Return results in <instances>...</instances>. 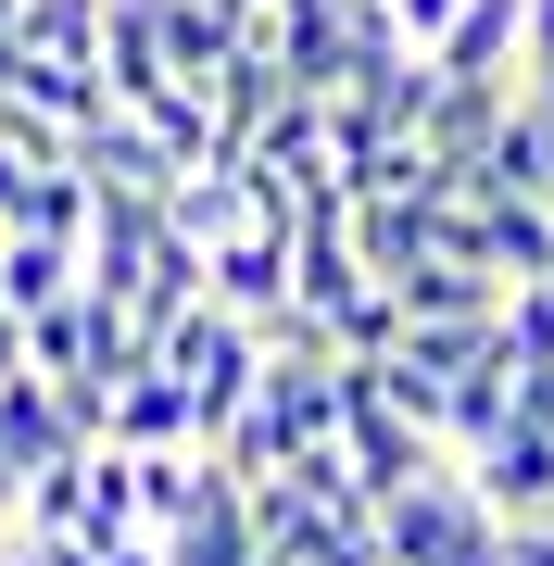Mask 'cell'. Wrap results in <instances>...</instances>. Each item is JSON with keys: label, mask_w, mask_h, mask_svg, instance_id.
Wrapping results in <instances>:
<instances>
[{"label": "cell", "mask_w": 554, "mask_h": 566, "mask_svg": "<svg viewBox=\"0 0 554 566\" xmlns=\"http://www.w3.org/2000/svg\"><path fill=\"white\" fill-rule=\"evenodd\" d=\"M504 554V516L467 491V465H429V479L378 491V566H492Z\"/></svg>", "instance_id": "cell-1"}, {"label": "cell", "mask_w": 554, "mask_h": 566, "mask_svg": "<svg viewBox=\"0 0 554 566\" xmlns=\"http://www.w3.org/2000/svg\"><path fill=\"white\" fill-rule=\"evenodd\" d=\"M467 465V491L492 516H554V428H530V416H504L479 453H453Z\"/></svg>", "instance_id": "cell-2"}, {"label": "cell", "mask_w": 554, "mask_h": 566, "mask_svg": "<svg viewBox=\"0 0 554 566\" xmlns=\"http://www.w3.org/2000/svg\"><path fill=\"white\" fill-rule=\"evenodd\" d=\"M202 303H227V315H278L290 303V227H227V240L202 252Z\"/></svg>", "instance_id": "cell-3"}, {"label": "cell", "mask_w": 554, "mask_h": 566, "mask_svg": "<svg viewBox=\"0 0 554 566\" xmlns=\"http://www.w3.org/2000/svg\"><path fill=\"white\" fill-rule=\"evenodd\" d=\"M516 102V76H441L429 63V114H416V151H441V164H479L492 151V126Z\"/></svg>", "instance_id": "cell-4"}, {"label": "cell", "mask_w": 554, "mask_h": 566, "mask_svg": "<svg viewBox=\"0 0 554 566\" xmlns=\"http://www.w3.org/2000/svg\"><path fill=\"white\" fill-rule=\"evenodd\" d=\"M102 441H126V453L189 441V378H177V365H126V378H114V416H102Z\"/></svg>", "instance_id": "cell-5"}, {"label": "cell", "mask_w": 554, "mask_h": 566, "mask_svg": "<svg viewBox=\"0 0 554 566\" xmlns=\"http://www.w3.org/2000/svg\"><path fill=\"white\" fill-rule=\"evenodd\" d=\"M516 25H530V0H453V25L429 39L441 76H516Z\"/></svg>", "instance_id": "cell-6"}, {"label": "cell", "mask_w": 554, "mask_h": 566, "mask_svg": "<svg viewBox=\"0 0 554 566\" xmlns=\"http://www.w3.org/2000/svg\"><path fill=\"white\" fill-rule=\"evenodd\" d=\"M467 177H492V189H530V202H554V114L516 88L504 102V126H492V151L467 164Z\"/></svg>", "instance_id": "cell-7"}, {"label": "cell", "mask_w": 554, "mask_h": 566, "mask_svg": "<svg viewBox=\"0 0 554 566\" xmlns=\"http://www.w3.org/2000/svg\"><path fill=\"white\" fill-rule=\"evenodd\" d=\"M165 227H177V240H227V227H252V189H240V164H177V177H165Z\"/></svg>", "instance_id": "cell-8"}, {"label": "cell", "mask_w": 554, "mask_h": 566, "mask_svg": "<svg viewBox=\"0 0 554 566\" xmlns=\"http://www.w3.org/2000/svg\"><path fill=\"white\" fill-rule=\"evenodd\" d=\"M353 290H366V264H353V227L328 214V227H290V303L303 315H341Z\"/></svg>", "instance_id": "cell-9"}, {"label": "cell", "mask_w": 554, "mask_h": 566, "mask_svg": "<svg viewBox=\"0 0 554 566\" xmlns=\"http://www.w3.org/2000/svg\"><path fill=\"white\" fill-rule=\"evenodd\" d=\"M63 290H76V252L0 227V315H39V303H63Z\"/></svg>", "instance_id": "cell-10"}, {"label": "cell", "mask_w": 554, "mask_h": 566, "mask_svg": "<svg viewBox=\"0 0 554 566\" xmlns=\"http://www.w3.org/2000/svg\"><path fill=\"white\" fill-rule=\"evenodd\" d=\"M13 51H51V63H102V0H13Z\"/></svg>", "instance_id": "cell-11"}, {"label": "cell", "mask_w": 554, "mask_h": 566, "mask_svg": "<svg viewBox=\"0 0 554 566\" xmlns=\"http://www.w3.org/2000/svg\"><path fill=\"white\" fill-rule=\"evenodd\" d=\"M13 227H25V240H63V252H76V240H88V177H76V164H39V177L13 189Z\"/></svg>", "instance_id": "cell-12"}, {"label": "cell", "mask_w": 554, "mask_h": 566, "mask_svg": "<svg viewBox=\"0 0 554 566\" xmlns=\"http://www.w3.org/2000/svg\"><path fill=\"white\" fill-rule=\"evenodd\" d=\"M25 327V378H88V290H63V303L13 315Z\"/></svg>", "instance_id": "cell-13"}, {"label": "cell", "mask_w": 554, "mask_h": 566, "mask_svg": "<svg viewBox=\"0 0 554 566\" xmlns=\"http://www.w3.org/2000/svg\"><path fill=\"white\" fill-rule=\"evenodd\" d=\"M390 340H404V303H390V290L366 277V290H353V303L328 315V353H390Z\"/></svg>", "instance_id": "cell-14"}, {"label": "cell", "mask_w": 554, "mask_h": 566, "mask_svg": "<svg viewBox=\"0 0 554 566\" xmlns=\"http://www.w3.org/2000/svg\"><path fill=\"white\" fill-rule=\"evenodd\" d=\"M13 566H102L76 528H13Z\"/></svg>", "instance_id": "cell-15"}, {"label": "cell", "mask_w": 554, "mask_h": 566, "mask_svg": "<svg viewBox=\"0 0 554 566\" xmlns=\"http://www.w3.org/2000/svg\"><path fill=\"white\" fill-rule=\"evenodd\" d=\"M492 566H554V516H504V554Z\"/></svg>", "instance_id": "cell-16"}, {"label": "cell", "mask_w": 554, "mask_h": 566, "mask_svg": "<svg viewBox=\"0 0 554 566\" xmlns=\"http://www.w3.org/2000/svg\"><path fill=\"white\" fill-rule=\"evenodd\" d=\"M378 13H390V25H404V51H429V39H441V25H453V0H378Z\"/></svg>", "instance_id": "cell-17"}, {"label": "cell", "mask_w": 554, "mask_h": 566, "mask_svg": "<svg viewBox=\"0 0 554 566\" xmlns=\"http://www.w3.org/2000/svg\"><path fill=\"white\" fill-rule=\"evenodd\" d=\"M516 76H554V0H530V25H516Z\"/></svg>", "instance_id": "cell-18"}, {"label": "cell", "mask_w": 554, "mask_h": 566, "mask_svg": "<svg viewBox=\"0 0 554 566\" xmlns=\"http://www.w3.org/2000/svg\"><path fill=\"white\" fill-rule=\"evenodd\" d=\"M516 416H530V428H554V365H516Z\"/></svg>", "instance_id": "cell-19"}, {"label": "cell", "mask_w": 554, "mask_h": 566, "mask_svg": "<svg viewBox=\"0 0 554 566\" xmlns=\"http://www.w3.org/2000/svg\"><path fill=\"white\" fill-rule=\"evenodd\" d=\"M13 189H25V164H13V151H0V227H13Z\"/></svg>", "instance_id": "cell-20"}, {"label": "cell", "mask_w": 554, "mask_h": 566, "mask_svg": "<svg viewBox=\"0 0 554 566\" xmlns=\"http://www.w3.org/2000/svg\"><path fill=\"white\" fill-rule=\"evenodd\" d=\"M13 63H25V51H13V25H0V88H13Z\"/></svg>", "instance_id": "cell-21"}, {"label": "cell", "mask_w": 554, "mask_h": 566, "mask_svg": "<svg viewBox=\"0 0 554 566\" xmlns=\"http://www.w3.org/2000/svg\"><path fill=\"white\" fill-rule=\"evenodd\" d=\"M13 491H25V465H0V516H13Z\"/></svg>", "instance_id": "cell-22"}, {"label": "cell", "mask_w": 554, "mask_h": 566, "mask_svg": "<svg viewBox=\"0 0 554 566\" xmlns=\"http://www.w3.org/2000/svg\"><path fill=\"white\" fill-rule=\"evenodd\" d=\"M516 88H530V102H542V114H554V76H516Z\"/></svg>", "instance_id": "cell-23"}, {"label": "cell", "mask_w": 554, "mask_h": 566, "mask_svg": "<svg viewBox=\"0 0 554 566\" xmlns=\"http://www.w3.org/2000/svg\"><path fill=\"white\" fill-rule=\"evenodd\" d=\"M0 566H13V516H0Z\"/></svg>", "instance_id": "cell-24"}]
</instances>
